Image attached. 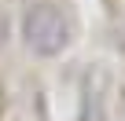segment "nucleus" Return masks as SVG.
Segmentation results:
<instances>
[{
    "label": "nucleus",
    "mask_w": 125,
    "mask_h": 121,
    "mask_svg": "<svg viewBox=\"0 0 125 121\" xmlns=\"http://www.w3.org/2000/svg\"><path fill=\"white\" fill-rule=\"evenodd\" d=\"M22 40L33 55H59L70 44V22L55 4H30L22 15Z\"/></svg>",
    "instance_id": "obj_1"
},
{
    "label": "nucleus",
    "mask_w": 125,
    "mask_h": 121,
    "mask_svg": "<svg viewBox=\"0 0 125 121\" xmlns=\"http://www.w3.org/2000/svg\"><path fill=\"white\" fill-rule=\"evenodd\" d=\"M4 48H8V15L0 11V51H4Z\"/></svg>",
    "instance_id": "obj_2"
}]
</instances>
